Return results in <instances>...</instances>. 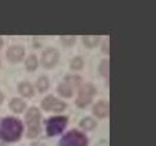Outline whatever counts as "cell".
I'll list each match as a JSON object with an SVG mask.
<instances>
[{
  "label": "cell",
  "mask_w": 156,
  "mask_h": 146,
  "mask_svg": "<svg viewBox=\"0 0 156 146\" xmlns=\"http://www.w3.org/2000/svg\"><path fill=\"white\" fill-rule=\"evenodd\" d=\"M22 132V123L16 118H4L0 123V138L5 142L18 141Z\"/></svg>",
  "instance_id": "6da1fadb"
},
{
  "label": "cell",
  "mask_w": 156,
  "mask_h": 146,
  "mask_svg": "<svg viewBox=\"0 0 156 146\" xmlns=\"http://www.w3.org/2000/svg\"><path fill=\"white\" fill-rule=\"evenodd\" d=\"M40 111L36 108H31L26 114V124H27V137L34 138L40 133Z\"/></svg>",
  "instance_id": "7a4b0ae2"
},
{
  "label": "cell",
  "mask_w": 156,
  "mask_h": 146,
  "mask_svg": "<svg viewBox=\"0 0 156 146\" xmlns=\"http://www.w3.org/2000/svg\"><path fill=\"white\" fill-rule=\"evenodd\" d=\"M61 146H88V140L84 133L79 131H70L61 140Z\"/></svg>",
  "instance_id": "3957f363"
},
{
  "label": "cell",
  "mask_w": 156,
  "mask_h": 146,
  "mask_svg": "<svg viewBox=\"0 0 156 146\" xmlns=\"http://www.w3.org/2000/svg\"><path fill=\"white\" fill-rule=\"evenodd\" d=\"M94 94H96V88H94L92 83L83 84L79 91V96L76 98V105L79 108H85V106H88L92 102Z\"/></svg>",
  "instance_id": "277c9868"
},
{
  "label": "cell",
  "mask_w": 156,
  "mask_h": 146,
  "mask_svg": "<svg viewBox=\"0 0 156 146\" xmlns=\"http://www.w3.org/2000/svg\"><path fill=\"white\" fill-rule=\"evenodd\" d=\"M66 124H67V118L66 116H53L47 120V134L48 136H55L61 133Z\"/></svg>",
  "instance_id": "5b68a950"
},
{
  "label": "cell",
  "mask_w": 156,
  "mask_h": 146,
  "mask_svg": "<svg viewBox=\"0 0 156 146\" xmlns=\"http://www.w3.org/2000/svg\"><path fill=\"white\" fill-rule=\"evenodd\" d=\"M58 60H59V53L57 49L54 48H48L43 52L41 56V64L45 69H52L55 65L58 64Z\"/></svg>",
  "instance_id": "8992f818"
},
{
  "label": "cell",
  "mask_w": 156,
  "mask_h": 146,
  "mask_svg": "<svg viewBox=\"0 0 156 146\" xmlns=\"http://www.w3.org/2000/svg\"><path fill=\"white\" fill-rule=\"evenodd\" d=\"M41 106H43V109L47 110V111L61 113V111H63L66 109V106L67 105H66L65 102H62V101L54 98L53 96H48V97H45L41 101Z\"/></svg>",
  "instance_id": "52a82bcc"
},
{
  "label": "cell",
  "mask_w": 156,
  "mask_h": 146,
  "mask_svg": "<svg viewBox=\"0 0 156 146\" xmlns=\"http://www.w3.org/2000/svg\"><path fill=\"white\" fill-rule=\"evenodd\" d=\"M5 54H7V58H8L9 62L17 64V62H20V61H22V58H23V56H25V48L22 47V46L16 44V46L9 47Z\"/></svg>",
  "instance_id": "ba28073f"
},
{
  "label": "cell",
  "mask_w": 156,
  "mask_h": 146,
  "mask_svg": "<svg viewBox=\"0 0 156 146\" xmlns=\"http://www.w3.org/2000/svg\"><path fill=\"white\" fill-rule=\"evenodd\" d=\"M93 113L98 118H107L108 115V104L105 102V101H99L94 105L93 108Z\"/></svg>",
  "instance_id": "9c48e42d"
},
{
  "label": "cell",
  "mask_w": 156,
  "mask_h": 146,
  "mask_svg": "<svg viewBox=\"0 0 156 146\" xmlns=\"http://www.w3.org/2000/svg\"><path fill=\"white\" fill-rule=\"evenodd\" d=\"M18 92L22 94L23 97H32L34 96V87L31 86L29 82H22L18 86Z\"/></svg>",
  "instance_id": "30bf717a"
},
{
  "label": "cell",
  "mask_w": 156,
  "mask_h": 146,
  "mask_svg": "<svg viewBox=\"0 0 156 146\" xmlns=\"http://www.w3.org/2000/svg\"><path fill=\"white\" fill-rule=\"evenodd\" d=\"M26 108V102L23 100H21V98H13V100H10V102H9V109L13 111V113H22V111L25 110Z\"/></svg>",
  "instance_id": "8fae6325"
},
{
  "label": "cell",
  "mask_w": 156,
  "mask_h": 146,
  "mask_svg": "<svg viewBox=\"0 0 156 146\" xmlns=\"http://www.w3.org/2000/svg\"><path fill=\"white\" fill-rule=\"evenodd\" d=\"M58 93L63 97H71L72 93H74V87L65 80L58 86Z\"/></svg>",
  "instance_id": "7c38bea8"
},
{
  "label": "cell",
  "mask_w": 156,
  "mask_h": 146,
  "mask_svg": "<svg viewBox=\"0 0 156 146\" xmlns=\"http://www.w3.org/2000/svg\"><path fill=\"white\" fill-rule=\"evenodd\" d=\"M99 40H101V38L98 35H85L83 36V43H84V46L88 47V48H94L96 46H98Z\"/></svg>",
  "instance_id": "4fadbf2b"
},
{
  "label": "cell",
  "mask_w": 156,
  "mask_h": 146,
  "mask_svg": "<svg viewBox=\"0 0 156 146\" xmlns=\"http://www.w3.org/2000/svg\"><path fill=\"white\" fill-rule=\"evenodd\" d=\"M25 65H26V69L29 71L36 70V67H37V58H36V56L35 54H30L29 57L26 58Z\"/></svg>",
  "instance_id": "5bb4252c"
},
{
  "label": "cell",
  "mask_w": 156,
  "mask_h": 146,
  "mask_svg": "<svg viewBox=\"0 0 156 146\" xmlns=\"http://www.w3.org/2000/svg\"><path fill=\"white\" fill-rule=\"evenodd\" d=\"M36 87L39 89V92H45L49 88V80L47 76H40L36 82Z\"/></svg>",
  "instance_id": "9a60e30c"
},
{
  "label": "cell",
  "mask_w": 156,
  "mask_h": 146,
  "mask_svg": "<svg viewBox=\"0 0 156 146\" xmlns=\"http://www.w3.org/2000/svg\"><path fill=\"white\" fill-rule=\"evenodd\" d=\"M96 126H97L96 122H94L92 118H85V119H83L80 122V127L83 128V130H85V131H92Z\"/></svg>",
  "instance_id": "2e32d148"
},
{
  "label": "cell",
  "mask_w": 156,
  "mask_h": 146,
  "mask_svg": "<svg viewBox=\"0 0 156 146\" xmlns=\"http://www.w3.org/2000/svg\"><path fill=\"white\" fill-rule=\"evenodd\" d=\"M83 65H84V61H83V58L81 57H74L71 60V69L72 70H75V71H77V70H81L83 69Z\"/></svg>",
  "instance_id": "e0dca14e"
},
{
  "label": "cell",
  "mask_w": 156,
  "mask_h": 146,
  "mask_svg": "<svg viewBox=\"0 0 156 146\" xmlns=\"http://www.w3.org/2000/svg\"><path fill=\"white\" fill-rule=\"evenodd\" d=\"M65 80L67 83H70L72 87H79L80 83H81V78L77 76V75H69V76H66Z\"/></svg>",
  "instance_id": "ac0fdd59"
},
{
  "label": "cell",
  "mask_w": 156,
  "mask_h": 146,
  "mask_svg": "<svg viewBox=\"0 0 156 146\" xmlns=\"http://www.w3.org/2000/svg\"><path fill=\"white\" fill-rule=\"evenodd\" d=\"M59 39H61V42L63 43V46H67V47L72 46V44L75 43V40H76L75 36H70V35H62Z\"/></svg>",
  "instance_id": "d6986e66"
},
{
  "label": "cell",
  "mask_w": 156,
  "mask_h": 146,
  "mask_svg": "<svg viewBox=\"0 0 156 146\" xmlns=\"http://www.w3.org/2000/svg\"><path fill=\"white\" fill-rule=\"evenodd\" d=\"M99 71H101V75L107 78L108 76V61L107 60H103L101 65H99Z\"/></svg>",
  "instance_id": "ffe728a7"
},
{
  "label": "cell",
  "mask_w": 156,
  "mask_h": 146,
  "mask_svg": "<svg viewBox=\"0 0 156 146\" xmlns=\"http://www.w3.org/2000/svg\"><path fill=\"white\" fill-rule=\"evenodd\" d=\"M3 101H4V93H3L2 91H0V104H2Z\"/></svg>",
  "instance_id": "44dd1931"
},
{
  "label": "cell",
  "mask_w": 156,
  "mask_h": 146,
  "mask_svg": "<svg viewBox=\"0 0 156 146\" xmlns=\"http://www.w3.org/2000/svg\"><path fill=\"white\" fill-rule=\"evenodd\" d=\"M3 46H4V40H3V38L0 36V49L3 48Z\"/></svg>",
  "instance_id": "7402d4cb"
},
{
  "label": "cell",
  "mask_w": 156,
  "mask_h": 146,
  "mask_svg": "<svg viewBox=\"0 0 156 146\" xmlns=\"http://www.w3.org/2000/svg\"><path fill=\"white\" fill-rule=\"evenodd\" d=\"M31 146H44V145H43V144H40V142H34Z\"/></svg>",
  "instance_id": "603a6c76"
},
{
  "label": "cell",
  "mask_w": 156,
  "mask_h": 146,
  "mask_svg": "<svg viewBox=\"0 0 156 146\" xmlns=\"http://www.w3.org/2000/svg\"><path fill=\"white\" fill-rule=\"evenodd\" d=\"M0 146H3V145H0Z\"/></svg>",
  "instance_id": "cb8c5ba5"
}]
</instances>
